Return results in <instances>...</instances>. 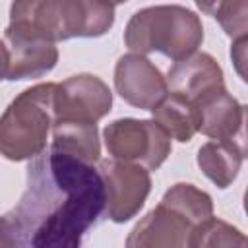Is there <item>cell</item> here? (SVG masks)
I'll list each match as a JSON object with an SVG mask.
<instances>
[{
	"label": "cell",
	"mask_w": 248,
	"mask_h": 248,
	"mask_svg": "<svg viewBox=\"0 0 248 248\" xmlns=\"http://www.w3.org/2000/svg\"><path fill=\"white\" fill-rule=\"evenodd\" d=\"M114 89L132 107L151 110L167 93L161 70L141 54H122L114 66Z\"/></svg>",
	"instance_id": "cell-8"
},
{
	"label": "cell",
	"mask_w": 248,
	"mask_h": 248,
	"mask_svg": "<svg viewBox=\"0 0 248 248\" xmlns=\"http://www.w3.org/2000/svg\"><path fill=\"white\" fill-rule=\"evenodd\" d=\"M103 213L99 169L48 149L27 167V188L0 223L14 248H81Z\"/></svg>",
	"instance_id": "cell-1"
},
{
	"label": "cell",
	"mask_w": 248,
	"mask_h": 248,
	"mask_svg": "<svg viewBox=\"0 0 248 248\" xmlns=\"http://www.w3.org/2000/svg\"><path fill=\"white\" fill-rule=\"evenodd\" d=\"M198 8L213 16L223 31L236 39H244L248 31V2L236 0V2H198Z\"/></svg>",
	"instance_id": "cell-18"
},
{
	"label": "cell",
	"mask_w": 248,
	"mask_h": 248,
	"mask_svg": "<svg viewBox=\"0 0 248 248\" xmlns=\"http://www.w3.org/2000/svg\"><path fill=\"white\" fill-rule=\"evenodd\" d=\"M4 43L10 52V64L6 76V79L10 81L43 78L58 62V48L54 43L23 39V37H8V35H4Z\"/></svg>",
	"instance_id": "cell-12"
},
{
	"label": "cell",
	"mask_w": 248,
	"mask_h": 248,
	"mask_svg": "<svg viewBox=\"0 0 248 248\" xmlns=\"http://www.w3.org/2000/svg\"><path fill=\"white\" fill-rule=\"evenodd\" d=\"M203 41V25L196 12L180 4H159L138 10L126 23L124 45L134 54L161 52L178 62Z\"/></svg>",
	"instance_id": "cell-3"
},
{
	"label": "cell",
	"mask_w": 248,
	"mask_h": 248,
	"mask_svg": "<svg viewBox=\"0 0 248 248\" xmlns=\"http://www.w3.org/2000/svg\"><path fill=\"white\" fill-rule=\"evenodd\" d=\"M190 248H248V240L234 225L219 217H209L194 227Z\"/></svg>",
	"instance_id": "cell-17"
},
{
	"label": "cell",
	"mask_w": 248,
	"mask_h": 248,
	"mask_svg": "<svg viewBox=\"0 0 248 248\" xmlns=\"http://www.w3.org/2000/svg\"><path fill=\"white\" fill-rule=\"evenodd\" d=\"M52 151L74 157L85 165H95L101 159V141L97 124L56 120L52 124Z\"/></svg>",
	"instance_id": "cell-14"
},
{
	"label": "cell",
	"mask_w": 248,
	"mask_h": 248,
	"mask_svg": "<svg viewBox=\"0 0 248 248\" xmlns=\"http://www.w3.org/2000/svg\"><path fill=\"white\" fill-rule=\"evenodd\" d=\"M159 203L169 207L170 211L182 215L194 227L200 225L202 221L213 217V200H211V196L207 192H203L202 188L190 184V182H178V184L170 186L163 194Z\"/></svg>",
	"instance_id": "cell-16"
},
{
	"label": "cell",
	"mask_w": 248,
	"mask_h": 248,
	"mask_svg": "<svg viewBox=\"0 0 248 248\" xmlns=\"http://www.w3.org/2000/svg\"><path fill=\"white\" fill-rule=\"evenodd\" d=\"M244 161V143L227 141V140H209L205 141L196 155L200 170L217 186L229 188L242 167Z\"/></svg>",
	"instance_id": "cell-13"
},
{
	"label": "cell",
	"mask_w": 248,
	"mask_h": 248,
	"mask_svg": "<svg viewBox=\"0 0 248 248\" xmlns=\"http://www.w3.org/2000/svg\"><path fill=\"white\" fill-rule=\"evenodd\" d=\"M8 64H10V52H8L6 43L0 39V81L6 79L8 76Z\"/></svg>",
	"instance_id": "cell-20"
},
{
	"label": "cell",
	"mask_w": 248,
	"mask_h": 248,
	"mask_svg": "<svg viewBox=\"0 0 248 248\" xmlns=\"http://www.w3.org/2000/svg\"><path fill=\"white\" fill-rule=\"evenodd\" d=\"M0 248H14L12 246V240H10V234L6 232V229L2 227V223H0Z\"/></svg>",
	"instance_id": "cell-21"
},
{
	"label": "cell",
	"mask_w": 248,
	"mask_h": 248,
	"mask_svg": "<svg viewBox=\"0 0 248 248\" xmlns=\"http://www.w3.org/2000/svg\"><path fill=\"white\" fill-rule=\"evenodd\" d=\"M56 83H37L23 89L0 114V155L8 161H29L46 149L54 124Z\"/></svg>",
	"instance_id": "cell-4"
},
{
	"label": "cell",
	"mask_w": 248,
	"mask_h": 248,
	"mask_svg": "<svg viewBox=\"0 0 248 248\" xmlns=\"http://www.w3.org/2000/svg\"><path fill=\"white\" fill-rule=\"evenodd\" d=\"M116 6L101 0H23L10 6L8 37L58 43L101 37L114 23Z\"/></svg>",
	"instance_id": "cell-2"
},
{
	"label": "cell",
	"mask_w": 248,
	"mask_h": 248,
	"mask_svg": "<svg viewBox=\"0 0 248 248\" xmlns=\"http://www.w3.org/2000/svg\"><path fill=\"white\" fill-rule=\"evenodd\" d=\"M54 122L74 120L97 124L112 108V91L93 74L70 76L56 83L54 91Z\"/></svg>",
	"instance_id": "cell-7"
},
{
	"label": "cell",
	"mask_w": 248,
	"mask_h": 248,
	"mask_svg": "<svg viewBox=\"0 0 248 248\" xmlns=\"http://www.w3.org/2000/svg\"><path fill=\"white\" fill-rule=\"evenodd\" d=\"M105 147L114 161L141 165L157 170L170 155V138L153 122L140 118H118L103 132Z\"/></svg>",
	"instance_id": "cell-5"
},
{
	"label": "cell",
	"mask_w": 248,
	"mask_h": 248,
	"mask_svg": "<svg viewBox=\"0 0 248 248\" xmlns=\"http://www.w3.org/2000/svg\"><path fill=\"white\" fill-rule=\"evenodd\" d=\"M151 116H153V122L170 140L186 143L198 132L194 105L188 99H184V97H180L176 93H167L151 108Z\"/></svg>",
	"instance_id": "cell-15"
},
{
	"label": "cell",
	"mask_w": 248,
	"mask_h": 248,
	"mask_svg": "<svg viewBox=\"0 0 248 248\" xmlns=\"http://www.w3.org/2000/svg\"><path fill=\"white\" fill-rule=\"evenodd\" d=\"M196 112V128L200 134L211 140L242 141L246 107L232 97L227 87H217L196 101H192Z\"/></svg>",
	"instance_id": "cell-9"
},
{
	"label": "cell",
	"mask_w": 248,
	"mask_h": 248,
	"mask_svg": "<svg viewBox=\"0 0 248 248\" xmlns=\"http://www.w3.org/2000/svg\"><path fill=\"white\" fill-rule=\"evenodd\" d=\"M99 174L105 184V213L114 223L134 219L151 192V174L145 167L124 161H103Z\"/></svg>",
	"instance_id": "cell-6"
},
{
	"label": "cell",
	"mask_w": 248,
	"mask_h": 248,
	"mask_svg": "<svg viewBox=\"0 0 248 248\" xmlns=\"http://www.w3.org/2000/svg\"><path fill=\"white\" fill-rule=\"evenodd\" d=\"M231 58H232V62L236 64V70H238V74H240L242 79H244L242 64H244V60H246V37H244V39H236V41L232 43V46H231Z\"/></svg>",
	"instance_id": "cell-19"
},
{
	"label": "cell",
	"mask_w": 248,
	"mask_h": 248,
	"mask_svg": "<svg viewBox=\"0 0 248 248\" xmlns=\"http://www.w3.org/2000/svg\"><path fill=\"white\" fill-rule=\"evenodd\" d=\"M165 81L167 89H170L169 93H176L192 103L198 97L223 87L225 76L221 66L209 52H194L192 56L174 62Z\"/></svg>",
	"instance_id": "cell-11"
},
{
	"label": "cell",
	"mask_w": 248,
	"mask_h": 248,
	"mask_svg": "<svg viewBox=\"0 0 248 248\" xmlns=\"http://www.w3.org/2000/svg\"><path fill=\"white\" fill-rule=\"evenodd\" d=\"M194 225L157 203L130 231L126 248H190Z\"/></svg>",
	"instance_id": "cell-10"
}]
</instances>
